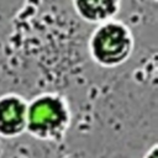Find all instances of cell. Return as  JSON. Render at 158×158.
Listing matches in <instances>:
<instances>
[{"instance_id": "1", "label": "cell", "mask_w": 158, "mask_h": 158, "mask_svg": "<svg viewBox=\"0 0 158 158\" xmlns=\"http://www.w3.org/2000/svg\"><path fill=\"white\" fill-rule=\"evenodd\" d=\"M69 122V106L57 94H42L27 102L26 131L37 139H60L67 132Z\"/></svg>"}, {"instance_id": "3", "label": "cell", "mask_w": 158, "mask_h": 158, "mask_svg": "<svg viewBox=\"0 0 158 158\" xmlns=\"http://www.w3.org/2000/svg\"><path fill=\"white\" fill-rule=\"evenodd\" d=\"M27 101L15 94L0 96V136L12 138L26 131Z\"/></svg>"}, {"instance_id": "4", "label": "cell", "mask_w": 158, "mask_h": 158, "mask_svg": "<svg viewBox=\"0 0 158 158\" xmlns=\"http://www.w3.org/2000/svg\"><path fill=\"white\" fill-rule=\"evenodd\" d=\"M73 7L81 20L99 25L116 17L121 0H73Z\"/></svg>"}, {"instance_id": "2", "label": "cell", "mask_w": 158, "mask_h": 158, "mask_svg": "<svg viewBox=\"0 0 158 158\" xmlns=\"http://www.w3.org/2000/svg\"><path fill=\"white\" fill-rule=\"evenodd\" d=\"M88 49L91 59L101 67L121 65L132 54V32L123 22L115 19L101 22L91 32Z\"/></svg>"}]
</instances>
